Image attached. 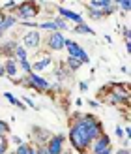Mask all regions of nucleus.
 <instances>
[{
  "label": "nucleus",
  "mask_w": 131,
  "mask_h": 154,
  "mask_svg": "<svg viewBox=\"0 0 131 154\" xmlns=\"http://www.w3.org/2000/svg\"><path fill=\"white\" fill-rule=\"evenodd\" d=\"M103 132V124L94 113H81L75 111L69 119V145L79 152L86 154L92 141H96Z\"/></svg>",
  "instance_id": "obj_1"
},
{
  "label": "nucleus",
  "mask_w": 131,
  "mask_h": 154,
  "mask_svg": "<svg viewBox=\"0 0 131 154\" xmlns=\"http://www.w3.org/2000/svg\"><path fill=\"white\" fill-rule=\"evenodd\" d=\"M41 11V4L40 2H34V0H26V2H19L17 6V11H15V17L22 21H32L34 17H37Z\"/></svg>",
  "instance_id": "obj_2"
},
{
  "label": "nucleus",
  "mask_w": 131,
  "mask_h": 154,
  "mask_svg": "<svg viewBox=\"0 0 131 154\" xmlns=\"http://www.w3.org/2000/svg\"><path fill=\"white\" fill-rule=\"evenodd\" d=\"M25 85L26 88H32L36 90L37 94H43V92H49V87H51V81H47L43 75L40 73H34V72H30L26 77H25Z\"/></svg>",
  "instance_id": "obj_3"
},
{
  "label": "nucleus",
  "mask_w": 131,
  "mask_h": 154,
  "mask_svg": "<svg viewBox=\"0 0 131 154\" xmlns=\"http://www.w3.org/2000/svg\"><path fill=\"white\" fill-rule=\"evenodd\" d=\"M84 6H86L88 11H101L105 17L118 10L116 2H112V0H90V2H86Z\"/></svg>",
  "instance_id": "obj_4"
},
{
  "label": "nucleus",
  "mask_w": 131,
  "mask_h": 154,
  "mask_svg": "<svg viewBox=\"0 0 131 154\" xmlns=\"http://www.w3.org/2000/svg\"><path fill=\"white\" fill-rule=\"evenodd\" d=\"M64 49L67 51V57H71V58H79L82 64H88V62H90L88 53L84 51L77 42H73V40H66V47H64Z\"/></svg>",
  "instance_id": "obj_5"
},
{
  "label": "nucleus",
  "mask_w": 131,
  "mask_h": 154,
  "mask_svg": "<svg viewBox=\"0 0 131 154\" xmlns=\"http://www.w3.org/2000/svg\"><path fill=\"white\" fill-rule=\"evenodd\" d=\"M66 40L67 38L64 36V32H51L47 36V40H45V45H47L49 51H64Z\"/></svg>",
  "instance_id": "obj_6"
},
{
  "label": "nucleus",
  "mask_w": 131,
  "mask_h": 154,
  "mask_svg": "<svg viewBox=\"0 0 131 154\" xmlns=\"http://www.w3.org/2000/svg\"><path fill=\"white\" fill-rule=\"evenodd\" d=\"M64 143H66V135L64 134H52L51 139L47 141L45 149L49 154H62L64 152Z\"/></svg>",
  "instance_id": "obj_7"
},
{
  "label": "nucleus",
  "mask_w": 131,
  "mask_h": 154,
  "mask_svg": "<svg viewBox=\"0 0 131 154\" xmlns=\"http://www.w3.org/2000/svg\"><path fill=\"white\" fill-rule=\"evenodd\" d=\"M21 42H22V47H25L26 51L28 49H37L41 45V34H40V30H28V32H25L22 38H21Z\"/></svg>",
  "instance_id": "obj_8"
},
{
  "label": "nucleus",
  "mask_w": 131,
  "mask_h": 154,
  "mask_svg": "<svg viewBox=\"0 0 131 154\" xmlns=\"http://www.w3.org/2000/svg\"><path fill=\"white\" fill-rule=\"evenodd\" d=\"M51 135L52 134H49L47 130H43L40 126H32V145L34 147H43V145H47Z\"/></svg>",
  "instance_id": "obj_9"
},
{
  "label": "nucleus",
  "mask_w": 131,
  "mask_h": 154,
  "mask_svg": "<svg viewBox=\"0 0 131 154\" xmlns=\"http://www.w3.org/2000/svg\"><path fill=\"white\" fill-rule=\"evenodd\" d=\"M58 15H60V19H64V21H73L75 26H77V25H82V23H84L82 15L75 13V11H71V10H67V8H64V6H58Z\"/></svg>",
  "instance_id": "obj_10"
},
{
  "label": "nucleus",
  "mask_w": 131,
  "mask_h": 154,
  "mask_svg": "<svg viewBox=\"0 0 131 154\" xmlns=\"http://www.w3.org/2000/svg\"><path fill=\"white\" fill-rule=\"evenodd\" d=\"M112 145V141H111V137L107 135V134H101L97 137L96 141H92V145H90V152H96V150H101V149H105V147H111Z\"/></svg>",
  "instance_id": "obj_11"
},
{
  "label": "nucleus",
  "mask_w": 131,
  "mask_h": 154,
  "mask_svg": "<svg viewBox=\"0 0 131 154\" xmlns=\"http://www.w3.org/2000/svg\"><path fill=\"white\" fill-rule=\"evenodd\" d=\"M51 62H52L51 57H49V55H45L43 58L40 57V58L36 60V62H30V66H32V72H34V73H40V75H41V72L47 70V68L51 66Z\"/></svg>",
  "instance_id": "obj_12"
},
{
  "label": "nucleus",
  "mask_w": 131,
  "mask_h": 154,
  "mask_svg": "<svg viewBox=\"0 0 131 154\" xmlns=\"http://www.w3.org/2000/svg\"><path fill=\"white\" fill-rule=\"evenodd\" d=\"M4 72L6 75L10 77V79H17V72H19V64L15 62V58H6V62H4Z\"/></svg>",
  "instance_id": "obj_13"
},
{
  "label": "nucleus",
  "mask_w": 131,
  "mask_h": 154,
  "mask_svg": "<svg viewBox=\"0 0 131 154\" xmlns=\"http://www.w3.org/2000/svg\"><path fill=\"white\" fill-rule=\"evenodd\" d=\"M17 40H7L6 43H2L0 45V55H4V57H7V58H13V53H15V49H17Z\"/></svg>",
  "instance_id": "obj_14"
},
{
  "label": "nucleus",
  "mask_w": 131,
  "mask_h": 154,
  "mask_svg": "<svg viewBox=\"0 0 131 154\" xmlns=\"http://www.w3.org/2000/svg\"><path fill=\"white\" fill-rule=\"evenodd\" d=\"M13 58H15L17 64L26 62V60H28V51L22 47V45H17V49H15V53H13Z\"/></svg>",
  "instance_id": "obj_15"
},
{
  "label": "nucleus",
  "mask_w": 131,
  "mask_h": 154,
  "mask_svg": "<svg viewBox=\"0 0 131 154\" xmlns=\"http://www.w3.org/2000/svg\"><path fill=\"white\" fill-rule=\"evenodd\" d=\"M15 25H17V17H15L13 13H10V15H6L4 23H2V25H0V30H2V32L6 34L7 30H10V28H13Z\"/></svg>",
  "instance_id": "obj_16"
},
{
  "label": "nucleus",
  "mask_w": 131,
  "mask_h": 154,
  "mask_svg": "<svg viewBox=\"0 0 131 154\" xmlns=\"http://www.w3.org/2000/svg\"><path fill=\"white\" fill-rule=\"evenodd\" d=\"M81 66H82V62H81L79 58H71V57L66 58V68H67V72H77Z\"/></svg>",
  "instance_id": "obj_17"
},
{
  "label": "nucleus",
  "mask_w": 131,
  "mask_h": 154,
  "mask_svg": "<svg viewBox=\"0 0 131 154\" xmlns=\"http://www.w3.org/2000/svg\"><path fill=\"white\" fill-rule=\"evenodd\" d=\"M73 32H75V34H88V36H94V34H96V32H94V28H90L86 23L73 26Z\"/></svg>",
  "instance_id": "obj_18"
},
{
  "label": "nucleus",
  "mask_w": 131,
  "mask_h": 154,
  "mask_svg": "<svg viewBox=\"0 0 131 154\" xmlns=\"http://www.w3.org/2000/svg\"><path fill=\"white\" fill-rule=\"evenodd\" d=\"M4 98H6V100H7V102H10L11 105H15V107H19V109H26V105L22 103V102H21L19 98H15V96L11 94V92H4Z\"/></svg>",
  "instance_id": "obj_19"
},
{
  "label": "nucleus",
  "mask_w": 131,
  "mask_h": 154,
  "mask_svg": "<svg viewBox=\"0 0 131 154\" xmlns=\"http://www.w3.org/2000/svg\"><path fill=\"white\" fill-rule=\"evenodd\" d=\"M7 152H10V139H7V135H0V154Z\"/></svg>",
  "instance_id": "obj_20"
},
{
  "label": "nucleus",
  "mask_w": 131,
  "mask_h": 154,
  "mask_svg": "<svg viewBox=\"0 0 131 154\" xmlns=\"http://www.w3.org/2000/svg\"><path fill=\"white\" fill-rule=\"evenodd\" d=\"M30 147H32V143H28V141H25V143H22V145H19V147L15 149V152H13V154H28Z\"/></svg>",
  "instance_id": "obj_21"
},
{
  "label": "nucleus",
  "mask_w": 131,
  "mask_h": 154,
  "mask_svg": "<svg viewBox=\"0 0 131 154\" xmlns=\"http://www.w3.org/2000/svg\"><path fill=\"white\" fill-rule=\"evenodd\" d=\"M17 6H19V2H6L4 6H0V10H2L4 13L6 11H13L15 13V11H17Z\"/></svg>",
  "instance_id": "obj_22"
},
{
  "label": "nucleus",
  "mask_w": 131,
  "mask_h": 154,
  "mask_svg": "<svg viewBox=\"0 0 131 154\" xmlns=\"http://www.w3.org/2000/svg\"><path fill=\"white\" fill-rule=\"evenodd\" d=\"M10 132H11V126L6 120H0V135H10Z\"/></svg>",
  "instance_id": "obj_23"
},
{
  "label": "nucleus",
  "mask_w": 131,
  "mask_h": 154,
  "mask_svg": "<svg viewBox=\"0 0 131 154\" xmlns=\"http://www.w3.org/2000/svg\"><path fill=\"white\" fill-rule=\"evenodd\" d=\"M116 8H120L124 11H131V2L129 0H120V2H116Z\"/></svg>",
  "instance_id": "obj_24"
},
{
  "label": "nucleus",
  "mask_w": 131,
  "mask_h": 154,
  "mask_svg": "<svg viewBox=\"0 0 131 154\" xmlns=\"http://www.w3.org/2000/svg\"><path fill=\"white\" fill-rule=\"evenodd\" d=\"M19 68H21V70L25 72L26 75H28L30 72H32V66H30V62H28V60H26V62H21V64H19Z\"/></svg>",
  "instance_id": "obj_25"
},
{
  "label": "nucleus",
  "mask_w": 131,
  "mask_h": 154,
  "mask_svg": "<svg viewBox=\"0 0 131 154\" xmlns=\"http://www.w3.org/2000/svg\"><path fill=\"white\" fill-rule=\"evenodd\" d=\"M90 154H114V149H112V145H111V147H105L101 150H96V152H90Z\"/></svg>",
  "instance_id": "obj_26"
},
{
  "label": "nucleus",
  "mask_w": 131,
  "mask_h": 154,
  "mask_svg": "<svg viewBox=\"0 0 131 154\" xmlns=\"http://www.w3.org/2000/svg\"><path fill=\"white\" fill-rule=\"evenodd\" d=\"M21 102L25 103V105H28V107H32V109H37V105H36V103H34V102H32V100H30L28 96H22V100H21Z\"/></svg>",
  "instance_id": "obj_27"
},
{
  "label": "nucleus",
  "mask_w": 131,
  "mask_h": 154,
  "mask_svg": "<svg viewBox=\"0 0 131 154\" xmlns=\"http://www.w3.org/2000/svg\"><path fill=\"white\" fill-rule=\"evenodd\" d=\"M55 75L58 77V79H64V77L67 75V72L64 70V68H56V70H55Z\"/></svg>",
  "instance_id": "obj_28"
},
{
  "label": "nucleus",
  "mask_w": 131,
  "mask_h": 154,
  "mask_svg": "<svg viewBox=\"0 0 131 154\" xmlns=\"http://www.w3.org/2000/svg\"><path fill=\"white\" fill-rule=\"evenodd\" d=\"M88 15H90L92 19H103V17H105L101 11H88Z\"/></svg>",
  "instance_id": "obj_29"
},
{
  "label": "nucleus",
  "mask_w": 131,
  "mask_h": 154,
  "mask_svg": "<svg viewBox=\"0 0 131 154\" xmlns=\"http://www.w3.org/2000/svg\"><path fill=\"white\" fill-rule=\"evenodd\" d=\"M114 134H116L118 139H122V137H124V128H122V126H116V128H114Z\"/></svg>",
  "instance_id": "obj_30"
},
{
  "label": "nucleus",
  "mask_w": 131,
  "mask_h": 154,
  "mask_svg": "<svg viewBox=\"0 0 131 154\" xmlns=\"http://www.w3.org/2000/svg\"><path fill=\"white\" fill-rule=\"evenodd\" d=\"M122 32H124V40H126V42H129V40H131V36H129V26H127V25L122 28Z\"/></svg>",
  "instance_id": "obj_31"
},
{
  "label": "nucleus",
  "mask_w": 131,
  "mask_h": 154,
  "mask_svg": "<svg viewBox=\"0 0 131 154\" xmlns=\"http://www.w3.org/2000/svg\"><path fill=\"white\" fill-rule=\"evenodd\" d=\"M10 141H13L15 145H17V147H19V145H22V143H25V141H22L19 135H11V139H10Z\"/></svg>",
  "instance_id": "obj_32"
},
{
  "label": "nucleus",
  "mask_w": 131,
  "mask_h": 154,
  "mask_svg": "<svg viewBox=\"0 0 131 154\" xmlns=\"http://www.w3.org/2000/svg\"><path fill=\"white\" fill-rule=\"evenodd\" d=\"M34 149H36V154H49L47 149H45V145L43 147H34Z\"/></svg>",
  "instance_id": "obj_33"
},
{
  "label": "nucleus",
  "mask_w": 131,
  "mask_h": 154,
  "mask_svg": "<svg viewBox=\"0 0 131 154\" xmlns=\"http://www.w3.org/2000/svg\"><path fill=\"white\" fill-rule=\"evenodd\" d=\"M79 88H81V92H86V90H88V83H86V81H81V83H79Z\"/></svg>",
  "instance_id": "obj_34"
},
{
  "label": "nucleus",
  "mask_w": 131,
  "mask_h": 154,
  "mask_svg": "<svg viewBox=\"0 0 131 154\" xmlns=\"http://www.w3.org/2000/svg\"><path fill=\"white\" fill-rule=\"evenodd\" d=\"M114 154H131V152H129V149H126V147H124V149H118V150H114Z\"/></svg>",
  "instance_id": "obj_35"
},
{
  "label": "nucleus",
  "mask_w": 131,
  "mask_h": 154,
  "mask_svg": "<svg viewBox=\"0 0 131 154\" xmlns=\"http://www.w3.org/2000/svg\"><path fill=\"white\" fill-rule=\"evenodd\" d=\"M6 15H7V13H4L2 10H0V25H2V23H4V19H6Z\"/></svg>",
  "instance_id": "obj_36"
},
{
  "label": "nucleus",
  "mask_w": 131,
  "mask_h": 154,
  "mask_svg": "<svg viewBox=\"0 0 131 154\" xmlns=\"http://www.w3.org/2000/svg\"><path fill=\"white\" fill-rule=\"evenodd\" d=\"M88 105H90V107H97V105H99V102H94V100H90Z\"/></svg>",
  "instance_id": "obj_37"
},
{
  "label": "nucleus",
  "mask_w": 131,
  "mask_h": 154,
  "mask_svg": "<svg viewBox=\"0 0 131 154\" xmlns=\"http://www.w3.org/2000/svg\"><path fill=\"white\" fill-rule=\"evenodd\" d=\"M2 75H6V72H4V64H0V77Z\"/></svg>",
  "instance_id": "obj_38"
},
{
  "label": "nucleus",
  "mask_w": 131,
  "mask_h": 154,
  "mask_svg": "<svg viewBox=\"0 0 131 154\" xmlns=\"http://www.w3.org/2000/svg\"><path fill=\"white\" fill-rule=\"evenodd\" d=\"M28 154H36V149H34V145L30 147V150H28Z\"/></svg>",
  "instance_id": "obj_39"
},
{
  "label": "nucleus",
  "mask_w": 131,
  "mask_h": 154,
  "mask_svg": "<svg viewBox=\"0 0 131 154\" xmlns=\"http://www.w3.org/2000/svg\"><path fill=\"white\" fill-rule=\"evenodd\" d=\"M62 154H73V152H67V150H64V152H62Z\"/></svg>",
  "instance_id": "obj_40"
}]
</instances>
